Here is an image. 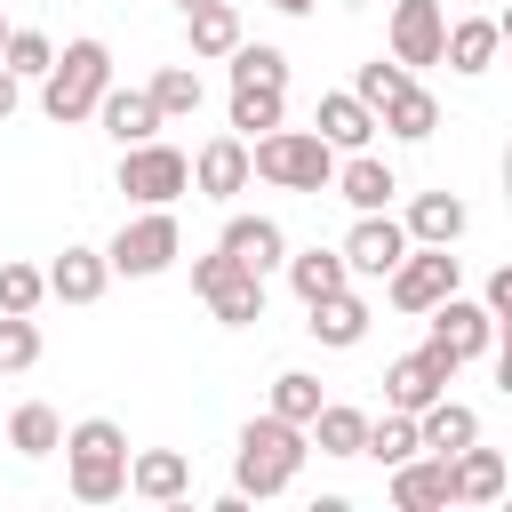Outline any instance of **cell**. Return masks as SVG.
<instances>
[{
    "instance_id": "d590c367",
    "label": "cell",
    "mask_w": 512,
    "mask_h": 512,
    "mask_svg": "<svg viewBox=\"0 0 512 512\" xmlns=\"http://www.w3.org/2000/svg\"><path fill=\"white\" fill-rule=\"evenodd\" d=\"M152 104H160V120H184V112H200V72H192V64H168V72L152 80Z\"/></svg>"
},
{
    "instance_id": "d6986e66",
    "label": "cell",
    "mask_w": 512,
    "mask_h": 512,
    "mask_svg": "<svg viewBox=\"0 0 512 512\" xmlns=\"http://www.w3.org/2000/svg\"><path fill=\"white\" fill-rule=\"evenodd\" d=\"M464 440H480V416H472L464 400H448V392H440V400H424V408H416V448L456 456Z\"/></svg>"
},
{
    "instance_id": "7402d4cb",
    "label": "cell",
    "mask_w": 512,
    "mask_h": 512,
    "mask_svg": "<svg viewBox=\"0 0 512 512\" xmlns=\"http://www.w3.org/2000/svg\"><path fill=\"white\" fill-rule=\"evenodd\" d=\"M96 120H104L120 144L160 136V104H152V88H104V96H96Z\"/></svg>"
},
{
    "instance_id": "9a60e30c",
    "label": "cell",
    "mask_w": 512,
    "mask_h": 512,
    "mask_svg": "<svg viewBox=\"0 0 512 512\" xmlns=\"http://www.w3.org/2000/svg\"><path fill=\"white\" fill-rule=\"evenodd\" d=\"M328 192H344V200H352V208L368 216V208H392V192H400V176H392V168H384V160H376V152L360 144L352 160H336V176H328Z\"/></svg>"
},
{
    "instance_id": "8fae6325",
    "label": "cell",
    "mask_w": 512,
    "mask_h": 512,
    "mask_svg": "<svg viewBox=\"0 0 512 512\" xmlns=\"http://www.w3.org/2000/svg\"><path fill=\"white\" fill-rule=\"evenodd\" d=\"M336 256H344V272H360V280H384V272L408 256V232H400L384 208H368V216L344 232V248H336Z\"/></svg>"
},
{
    "instance_id": "8992f818",
    "label": "cell",
    "mask_w": 512,
    "mask_h": 512,
    "mask_svg": "<svg viewBox=\"0 0 512 512\" xmlns=\"http://www.w3.org/2000/svg\"><path fill=\"white\" fill-rule=\"evenodd\" d=\"M192 288H200V304L224 320V328H248V320H264V272H248L240 256H200L192 264Z\"/></svg>"
},
{
    "instance_id": "484cf974",
    "label": "cell",
    "mask_w": 512,
    "mask_h": 512,
    "mask_svg": "<svg viewBox=\"0 0 512 512\" xmlns=\"http://www.w3.org/2000/svg\"><path fill=\"white\" fill-rule=\"evenodd\" d=\"M104 280H112V264H104L96 248H64V256L48 264V296H64V304H96Z\"/></svg>"
},
{
    "instance_id": "7c38bea8",
    "label": "cell",
    "mask_w": 512,
    "mask_h": 512,
    "mask_svg": "<svg viewBox=\"0 0 512 512\" xmlns=\"http://www.w3.org/2000/svg\"><path fill=\"white\" fill-rule=\"evenodd\" d=\"M440 32H448V8L440 0H392V64H440Z\"/></svg>"
},
{
    "instance_id": "d4e9b609",
    "label": "cell",
    "mask_w": 512,
    "mask_h": 512,
    "mask_svg": "<svg viewBox=\"0 0 512 512\" xmlns=\"http://www.w3.org/2000/svg\"><path fill=\"white\" fill-rule=\"evenodd\" d=\"M216 248H224V256H240L248 272H272V264L288 256V240H280V224H272V216H232Z\"/></svg>"
},
{
    "instance_id": "3957f363",
    "label": "cell",
    "mask_w": 512,
    "mask_h": 512,
    "mask_svg": "<svg viewBox=\"0 0 512 512\" xmlns=\"http://www.w3.org/2000/svg\"><path fill=\"white\" fill-rule=\"evenodd\" d=\"M104 88H112V48H104V40H64V56L40 72V112H48L56 128H72V120L96 112Z\"/></svg>"
},
{
    "instance_id": "5bb4252c",
    "label": "cell",
    "mask_w": 512,
    "mask_h": 512,
    "mask_svg": "<svg viewBox=\"0 0 512 512\" xmlns=\"http://www.w3.org/2000/svg\"><path fill=\"white\" fill-rule=\"evenodd\" d=\"M392 504H400V512H440V504H456L448 456H400V464H392Z\"/></svg>"
},
{
    "instance_id": "f1b7e54d",
    "label": "cell",
    "mask_w": 512,
    "mask_h": 512,
    "mask_svg": "<svg viewBox=\"0 0 512 512\" xmlns=\"http://www.w3.org/2000/svg\"><path fill=\"white\" fill-rule=\"evenodd\" d=\"M184 24H192V56H232V48H240V16H232V0L184 8Z\"/></svg>"
},
{
    "instance_id": "ac0fdd59",
    "label": "cell",
    "mask_w": 512,
    "mask_h": 512,
    "mask_svg": "<svg viewBox=\"0 0 512 512\" xmlns=\"http://www.w3.org/2000/svg\"><path fill=\"white\" fill-rule=\"evenodd\" d=\"M464 224H472V216H464V200H456V192H416L400 232H408V240H424V248H456V240H464Z\"/></svg>"
},
{
    "instance_id": "603a6c76",
    "label": "cell",
    "mask_w": 512,
    "mask_h": 512,
    "mask_svg": "<svg viewBox=\"0 0 512 512\" xmlns=\"http://www.w3.org/2000/svg\"><path fill=\"white\" fill-rule=\"evenodd\" d=\"M304 312H312V320H304V328H312V336H320V344H336V352H344V344H360V336H368V304H360V296H352V288H328V296H312V304H304Z\"/></svg>"
},
{
    "instance_id": "5b68a950",
    "label": "cell",
    "mask_w": 512,
    "mask_h": 512,
    "mask_svg": "<svg viewBox=\"0 0 512 512\" xmlns=\"http://www.w3.org/2000/svg\"><path fill=\"white\" fill-rule=\"evenodd\" d=\"M120 192H128V200H144V208H168V200H184V192H192V160H184L176 144H160V136L120 144Z\"/></svg>"
},
{
    "instance_id": "cb8c5ba5",
    "label": "cell",
    "mask_w": 512,
    "mask_h": 512,
    "mask_svg": "<svg viewBox=\"0 0 512 512\" xmlns=\"http://www.w3.org/2000/svg\"><path fill=\"white\" fill-rule=\"evenodd\" d=\"M376 128H392L400 144H424V136L440 128V104H432V96H424L416 80H400V88H392V96L376 104Z\"/></svg>"
},
{
    "instance_id": "9c48e42d",
    "label": "cell",
    "mask_w": 512,
    "mask_h": 512,
    "mask_svg": "<svg viewBox=\"0 0 512 512\" xmlns=\"http://www.w3.org/2000/svg\"><path fill=\"white\" fill-rule=\"evenodd\" d=\"M424 320H432V344H440L456 368H464V360H480V352L496 344V320H488V304H472V296H440Z\"/></svg>"
},
{
    "instance_id": "d6a6232c",
    "label": "cell",
    "mask_w": 512,
    "mask_h": 512,
    "mask_svg": "<svg viewBox=\"0 0 512 512\" xmlns=\"http://www.w3.org/2000/svg\"><path fill=\"white\" fill-rule=\"evenodd\" d=\"M280 112H288V88H232V128H240V136L280 128Z\"/></svg>"
},
{
    "instance_id": "44dd1931",
    "label": "cell",
    "mask_w": 512,
    "mask_h": 512,
    "mask_svg": "<svg viewBox=\"0 0 512 512\" xmlns=\"http://www.w3.org/2000/svg\"><path fill=\"white\" fill-rule=\"evenodd\" d=\"M496 48H504V24L496 16H464V24L440 32V64H456V72H488Z\"/></svg>"
},
{
    "instance_id": "4dcf8cb0",
    "label": "cell",
    "mask_w": 512,
    "mask_h": 512,
    "mask_svg": "<svg viewBox=\"0 0 512 512\" xmlns=\"http://www.w3.org/2000/svg\"><path fill=\"white\" fill-rule=\"evenodd\" d=\"M360 456H376V464H400V456H416V416H408V408H384V416H368V440H360Z\"/></svg>"
},
{
    "instance_id": "f35d334b",
    "label": "cell",
    "mask_w": 512,
    "mask_h": 512,
    "mask_svg": "<svg viewBox=\"0 0 512 512\" xmlns=\"http://www.w3.org/2000/svg\"><path fill=\"white\" fill-rule=\"evenodd\" d=\"M400 80H408V64H384V56H376V64H360V80H352V96H360V104L376 112V104H384V96H392Z\"/></svg>"
},
{
    "instance_id": "74e56055",
    "label": "cell",
    "mask_w": 512,
    "mask_h": 512,
    "mask_svg": "<svg viewBox=\"0 0 512 512\" xmlns=\"http://www.w3.org/2000/svg\"><path fill=\"white\" fill-rule=\"evenodd\" d=\"M40 296H48L40 264H0V312H40Z\"/></svg>"
},
{
    "instance_id": "83f0119b",
    "label": "cell",
    "mask_w": 512,
    "mask_h": 512,
    "mask_svg": "<svg viewBox=\"0 0 512 512\" xmlns=\"http://www.w3.org/2000/svg\"><path fill=\"white\" fill-rule=\"evenodd\" d=\"M56 440H64V416H56L48 400H24V408L8 416V448H16V456H56Z\"/></svg>"
},
{
    "instance_id": "ba28073f",
    "label": "cell",
    "mask_w": 512,
    "mask_h": 512,
    "mask_svg": "<svg viewBox=\"0 0 512 512\" xmlns=\"http://www.w3.org/2000/svg\"><path fill=\"white\" fill-rule=\"evenodd\" d=\"M456 280H464V264H456L448 248H424V240H408V256L384 272V296H392L400 312H432L440 296H456Z\"/></svg>"
},
{
    "instance_id": "8d00e7d4",
    "label": "cell",
    "mask_w": 512,
    "mask_h": 512,
    "mask_svg": "<svg viewBox=\"0 0 512 512\" xmlns=\"http://www.w3.org/2000/svg\"><path fill=\"white\" fill-rule=\"evenodd\" d=\"M312 408H320V376H304V368L272 376V416H288V424H312Z\"/></svg>"
},
{
    "instance_id": "1f68e13d",
    "label": "cell",
    "mask_w": 512,
    "mask_h": 512,
    "mask_svg": "<svg viewBox=\"0 0 512 512\" xmlns=\"http://www.w3.org/2000/svg\"><path fill=\"white\" fill-rule=\"evenodd\" d=\"M232 88H288V56L264 48V40H240L232 48Z\"/></svg>"
},
{
    "instance_id": "7bdbcfd3",
    "label": "cell",
    "mask_w": 512,
    "mask_h": 512,
    "mask_svg": "<svg viewBox=\"0 0 512 512\" xmlns=\"http://www.w3.org/2000/svg\"><path fill=\"white\" fill-rule=\"evenodd\" d=\"M176 8H208V0H176Z\"/></svg>"
},
{
    "instance_id": "6da1fadb",
    "label": "cell",
    "mask_w": 512,
    "mask_h": 512,
    "mask_svg": "<svg viewBox=\"0 0 512 512\" xmlns=\"http://www.w3.org/2000/svg\"><path fill=\"white\" fill-rule=\"evenodd\" d=\"M56 448H64V472H72V496H80V504H112V496H128V432H120L112 416L72 424Z\"/></svg>"
},
{
    "instance_id": "e575fe53",
    "label": "cell",
    "mask_w": 512,
    "mask_h": 512,
    "mask_svg": "<svg viewBox=\"0 0 512 512\" xmlns=\"http://www.w3.org/2000/svg\"><path fill=\"white\" fill-rule=\"evenodd\" d=\"M0 64H8L16 80H40V72L56 64V40H48V32H16V24H8V48H0Z\"/></svg>"
},
{
    "instance_id": "ab89813d",
    "label": "cell",
    "mask_w": 512,
    "mask_h": 512,
    "mask_svg": "<svg viewBox=\"0 0 512 512\" xmlns=\"http://www.w3.org/2000/svg\"><path fill=\"white\" fill-rule=\"evenodd\" d=\"M480 304H488V320H504V312H512V264H504V272H488V296H480Z\"/></svg>"
},
{
    "instance_id": "2e32d148",
    "label": "cell",
    "mask_w": 512,
    "mask_h": 512,
    "mask_svg": "<svg viewBox=\"0 0 512 512\" xmlns=\"http://www.w3.org/2000/svg\"><path fill=\"white\" fill-rule=\"evenodd\" d=\"M312 136H320V144H336V152H360V144L376 136V112H368L352 88H336V96H320V112H312Z\"/></svg>"
},
{
    "instance_id": "f546056e",
    "label": "cell",
    "mask_w": 512,
    "mask_h": 512,
    "mask_svg": "<svg viewBox=\"0 0 512 512\" xmlns=\"http://www.w3.org/2000/svg\"><path fill=\"white\" fill-rule=\"evenodd\" d=\"M280 264H288V288H296V296H304V304H312V296H328V288H344V280H352V272H344V256H336V248H304V256H280Z\"/></svg>"
},
{
    "instance_id": "7a4b0ae2",
    "label": "cell",
    "mask_w": 512,
    "mask_h": 512,
    "mask_svg": "<svg viewBox=\"0 0 512 512\" xmlns=\"http://www.w3.org/2000/svg\"><path fill=\"white\" fill-rule=\"evenodd\" d=\"M304 472V424H288V416H248L240 424V456H232V480H240V496H280L288 480Z\"/></svg>"
},
{
    "instance_id": "4316f807",
    "label": "cell",
    "mask_w": 512,
    "mask_h": 512,
    "mask_svg": "<svg viewBox=\"0 0 512 512\" xmlns=\"http://www.w3.org/2000/svg\"><path fill=\"white\" fill-rule=\"evenodd\" d=\"M304 432L320 440V456H360V440H368V416H360V408H344V400H320Z\"/></svg>"
},
{
    "instance_id": "ee69618b",
    "label": "cell",
    "mask_w": 512,
    "mask_h": 512,
    "mask_svg": "<svg viewBox=\"0 0 512 512\" xmlns=\"http://www.w3.org/2000/svg\"><path fill=\"white\" fill-rule=\"evenodd\" d=\"M0 48H8V16H0Z\"/></svg>"
},
{
    "instance_id": "ffe728a7",
    "label": "cell",
    "mask_w": 512,
    "mask_h": 512,
    "mask_svg": "<svg viewBox=\"0 0 512 512\" xmlns=\"http://www.w3.org/2000/svg\"><path fill=\"white\" fill-rule=\"evenodd\" d=\"M128 488H136L144 504H184L192 464H184L176 448H144V456H128Z\"/></svg>"
},
{
    "instance_id": "b9f144b4",
    "label": "cell",
    "mask_w": 512,
    "mask_h": 512,
    "mask_svg": "<svg viewBox=\"0 0 512 512\" xmlns=\"http://www.w3.org/2000/svg\"><path fill=\"white\" fill-rule=\"evenodd\" d=\"M272 8H280V16H312V0H272Z\"/></svg>"
},
{
    "instance_id": "4fadbf2b",
    "label": "cell",
    "mask_w": 512,
    "mask_h": 512,
    "mask_svg": "<svg viewBox=\"0 0 512 512\" xmlns=\"http://www.w3.org/2000/svg\"><path fill=\"white\" fill-rule=\"evenodd\" d=\"M504 480H512L504 448H480V440H464V448L448 456V488H456V504H496V496H504Z\"/></svg>"
},
{
    "instance_id": "e0dca14e",
    "label": "cell",
    "mask_w": 512,
    "mask_h": 512,
    "mask_svg": "<svg viewBox=\"0 0 512 512\" xmlns=\"http://www.w3.org/2000/svg\"><path fill=\"white\" fill-rule=\"evenodd\" d=\"M192 184H200L208 200H232V192L248 184V136H208L200 160H192Z\"/></svg>"
},
{
    "instance_id": "52a82bcc",
    "label": "cell",
    "mask_w": 512,
    "mask_h": 512,
    "mask_svg": "<svg viewBox=\"0 0 512 512\" xmlns=\"http://www.w3.org/2000/svg\"><path fill=\"white\" fill-rule=\"evenodd\" d=\"M176 248H184L176 216H168V208H144L136 224H120V232H112L104 264H112V272H128V280H152V272H168V264H176Z\"/></svg>"
},
{
    "instance_id": "60d3db41",
    "label": "cell",
    "mask_w": 512,
    "mask_h": 512,
    "mask_svg": "<svg viewBox=\"0 0 512 512\" xmlns=\"http://www.w3.org/2000/svg\"><path fill=\"white\" fill-rule=\"evenodd\" d=\"M16 104H24V80H16V72H8V64H0V120H8V112H16Z\"/></svg>"
},
{
    "instance_id": "30bf717a",
    "label": "cell",
    "mask_w": 512,
    "mask_h": 512,
    "mask_svg": "<svg viewBox=\"0 0 512 512\" xmlns=\"http://www.w3.org/2000/svg\"><path fill=\"white\" fill-rule=\"evenodd\" d=\"M448 376H456V360L440 352V344H424V352H400L392 368H384V408H424V400H440L448 392Z\"/></svg>"
},
{
    "instance_id": "277c9868",
    "label": "cell",
    "mask_w": 512,
    "mask_h": 512,
    "mask_svg": "<svg viewBox=\"0 0 512 512\" xmlns=\"http://www.w3.org/2000/svg\"><path fill=\"white\" fill-rule=\"evenodd\" d=\"M248 176H264L280 192H328L336 144H320L312 128H264V136H248Z\"/></svg>"
},
{
    "instance_id": "836d02e7",
    "label": "cell",
    "mask_w": 512,
    "mask_h": 512,
    "mask_svg": "<svg viewBox=\"0 0 512 512\" xmlns=\"http://www.w3.org/2000/svg\"><path fill=\"white\" fill-rule=\"evenodd\" d=\"M40 360V328H32V312H0V376H24Z\"/></svg>"
}]
</instances>
